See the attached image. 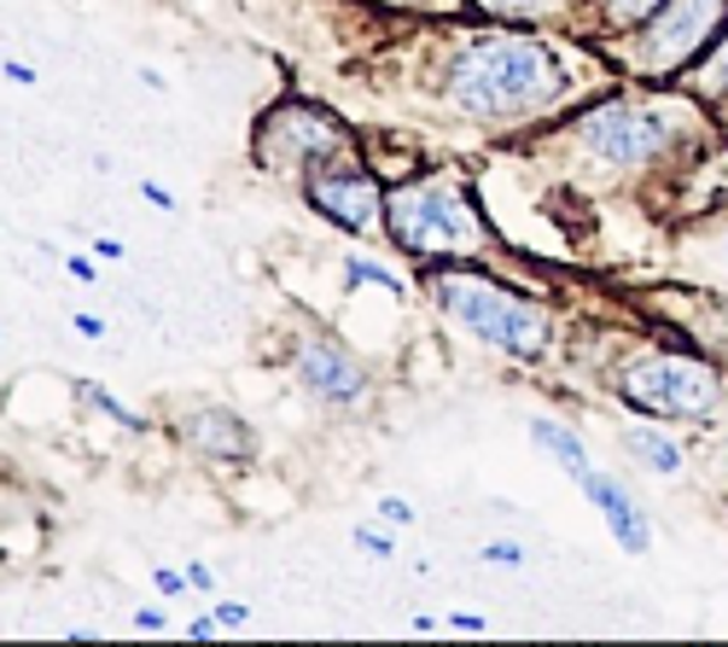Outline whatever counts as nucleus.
<instances>
[{
	"mask_svg": "<svg viewBox=\"0 0 728 647\" xmlns=\"http://www.w3.org/2000/svg\"><path fill=\"white\" fill-rule=\"evenodd\" d=\"M7 83H24V88H30V83H35V71H30V65H18V58H7Z\"/></svg>",
	"mask_w": 728,
	"mask_h": 647,
	"instance_id": "obj_30",
	"label": "nucleus"
},
{
	"mask_svg": "<svg viewBox=\"0 0 728 647\" xmlns=\"http://www.w3.org/2000/svg\"><path fill=\"white\" fill-rule=\"evenodd\" d=\"M717 257L728 262V222H722V234H717Z\"/></svg>",
	"mask_w": 728,
	"mask_h": 647,
	"instance_id": "obj_32",
	"label": "nucleus"
},
{
	"mask_svg": "<svg viewBox=\"0 0 728 647\" xmlns=\"http://www.w3.org/2000/svg\"><path fill=\"white\" fill-rule=\"evenodd\" d=\"M490 12H501V18H536V12H554L559 0H483Z\"/></svg>",
	"mask_w": 728,
	"mask_h": 647,
	"instance_id": "obj_17",
	"label": "nucleus"
},
{
	"mask_svg": "<svg viewBox=\"0 0 728 647\" xmlns=\"http://www.w3.org/2000/svg\"><path fill=\"white\" fill-rule=\"evenodd\" d=\"M65 262H70V274H76V280H94V262H88V257H65Z\"/></svg>",
	"mask_w": 728,
	"mask_h": 647,
	"instance_id": "obj_31",
	"label": "nucleus"
},
{
	"mask_svg": "<svg viewBox=\"0 0 728 647\" xmlns=\"http://www.w3.org/2000/svg\"><path fill=\"white\" fill-rule=\"evenodd\" d=\"M379 519L385 525H414V508L402 496H379Z\"/></svg>",
	"mask_w": 728,
	"mask_h": 647,
	"instance_id": "obj_20",
	"label": "nucleus"
},
{
	"mask_svg": "<svg viewBox=\"0 0 728 647\" xmlns=\"http://www.w3.org/2000/svg\"><path fill=\"white\" fill-rule=\"evenodd\" d=\"M572 88L565 65L531 42V35H513V30H483L472 35L467 47L455 53L449 65V106L472 123H519V117H542L554 99Z\"/></svg>",
	"mask_w": 728,
	"mask_h": 647,
	"instance_id": "obj_1",
	"label": "nucleus"
},
{
	"mask_svg": "<svg viewBox=\"0 0 728 647\" xmlns=\"http://www.w3.org/2000/svg\"><path fill=\"white\" fill-rule=\"evenodd\" d=\"M722 18H728V0H664L653 18L635 24L630 71L635 76H682L705 47H711Z\"/></svg>",
	"mask_w": 728,
	"mask_h": 647,
	"instance_id": "obj_6",
	"label": "nucleus"
},
{
	"mask_svg": "<svg viewBox=\"0 0 728 647\" xmlns=\"http://www.w3.org/2000/svg\"><path fill=\"white\" fill-rule=\"evenodd\" d=\"M157 590H164V595H181V590H193V583H187V572H170V565H157Z\"/></svg>",
	"mask_w": 728,
	"mask_h": 647,
	"instance_id": "obj_24",
	"label": "nucleus"
},
{
	"mask_svg": "<svg viewBox=\"0 0 728 647\" xmlns=\"http://www.w3.org/2000/svg\"><path fill=\"white\" fill-rule=\"evenodd\" d=\"M572 140L600 164L635 170L664 158V147L676 140V111H659L646 99H600L595 111H583L572 123Z\"/></svg>",
	"mask_w": 728,
	"mask_h": 647,
	"instance_id": "obj_5",
	"label": "nucleus"
},
{
	"mask_svg": "<svg viewBox=\"0 0 728 647\" xmlns=\"http://www.w3.org/2000/svg\"><path fill=\"white\" fill-rule=\"evenodd\" d=\"M531 438H536V450H548V455H554L572 478H577L583 467H589V450H583V438H577L572 427H559V420L536 414V420H531Z\"/></svg>",
	"mask_w": 728,
	"mask_h": 647,
	"instance_id": "obj_12",
	"label": "nucleus"
},
{
	"mask_svg": "<svg viewBox=\"0 0 728 647\" xmlns=\"http://www.w3.org/2000/svg\"><path fill=\"white\" fill-rule=\"evenodd\" d=\"M187 583H193L198 595H210L216 590V572H210V565H187Z\"/></svg>",
	"mask_w": 728,
	"mask_h": 647,
	"instance_id": "obj_25",
	"label": "nucleus"
},
{
	"mask_svg": "<svg viewBox=\"0 0 728 647\" xmlns=\"http://www.w3.org/2000/svg\"><path fill=\"white\" fill-rule=\"evenodd\" d=\"M94 257H106V262H117V257H123V239H94Z\"/></svg>",
	"mask_w": 728,
	"mask_h": 647,
	"instance_id": "obj_29",
	"label": "nucleus"
},
{
	"mask_svg": "<svg viewBox=\"0 0 728 647\" xmlns=\"http://www.w3.org/2000/svg\"><path fill=\"white\" fill-rule=\"evenodd\" d=\"M344 280H368V287L402 292V280H396V274H385V269H379V262H368V257H344Z\"/></svg>",
	"mask_w": 728,
	"mask_h": 647,
	"instance_id": "obj_16",
	"label": "nucleus"
},
{
	"mask_svg": "<svg viewBox=\"0 0 728 647\" xmlns=\"http://www.w3.org/2000/svg\"><path fill=\"white\" fill-rule=\"evenodd\" d=\"M181 438L210 461H246L251 455V427L228 409H193L187 420H181Z\"/></svg>",
	"mask_w": 728,
	"mask_h": 647,
	"instance_id": "obj_11",
	"label": "nucleus"
},
{
	"mask_svg": "<svg viewBox=\"0 0 728 647\" xmlns=\"http://www.w3.org/2000/svg\"><path fill=\"white\" fill-rule=\"evenodd\" d=\"M478 554L490 560V565H524V542H508V537H501V542H483Z\"/></svg>",
	"mask_w": 728,
	"mask_h": 647,
	"instance_id": "obj_19",
	"label": "nucleus"
},
{
	"mask_svg": "<svg viewBox=\"0 0 728 647\" xmlns=\"http://www.w3.org/2000/svg\"><path fill=\"white\" fill-rule=\"evenodd\" d=\"M600 7H606V24L612 30H635L641 18H653L664 7V0H600Z\"/></svg>",
	"mask_w": 728,
	"mask_h": 647,
	"instance_id": "obj_15",
	"label": "nucleus"
},
{
	"mask_svg": "<svg viewBox=\"0 0 728 647\" xmlns=\"http://www.w3.org/2000/svg\"><path fill=\"white\" fill-rule=\"evenodd\" d=\"M164 624H170V613H164V606H140V613H134V630H164Z\"/></svg>",
	"mask_w": 728,
	"mask_h": 647,
	"instance_id": "obj_23",
	"label": "nucleus"
},
{
	"mask_svg": "<svg viewBox=\"0 0 728 647\" xmlns=\"http://www.w3.org/2000/svg\"><path fill=\"white\" fill-rule=\"evenodd\" d=\"M577 490L595 502V514L606 519V531H612V542L623 554H646L653 549V519H646V508L623 490V484L612 473H600V467H583L577 473Z\"/></svg>",
	"mask_w": 728,
	"mask_h": 647,
	"instance_id": "obj_10",
	"label": "nucleus"
},
{
	"mask_svg": "<svg viewBox=\"0 0 728 647\" xmlns=\"http://www.w3.org/2000/svg\"><path fill=\"white\" fill-rule=\"evenodd\" d=\"M146 198H152L157 211H175V193H170V187H157V181H146Z\"/></svg>",
	"mask_w": 728,
	"mask_h": 647,
	"instance_id": "obj_28",
	"label": "nucleus"
},
{
	"mask_svg": "<svg viewBox=\"0 0 728 647\" xmlns=\"http://www.w3.org/2000/svg\"><path fill=\"white\" fill-rule=\"evenodd\" d=\"M449 630H460V636H483V630H490V618H483V613H449Z\"/></svg>",
	"mask_w": 728,
	"mask_h": 647,
	"instance_id": "obj_22",
	"label": "nucleus"
},
{
	"mask_svg": "<svg viewBox=\"0 0 728 647\" xmlns=\"http://www.w3.org/2000/svg\"><path fill=\"white\" fill-rule=\"evenodd\" d=\"M618 397L653 420H711L722 409V379L694 356L646 351L618 374Z\"/></svg>",
	"mask_w": 728,
	"mask_h": 647,
	"instance_id": "obj_4",
	"label": "nucleus"
},
{
	"mask_svg": "<svg viewBox=\"0 0 728 647\" xmlns=\"http://www.w3.org/2000/svg\"><path fill=\"white\" fill-rule=\"evenodd\" d=\"M216 624H221V630H246L251 613H246L239 601H221V606H216Z\"/></svg>",
	"mask_w": 728,
	"mask_h": 647,
	"instance_id": "obj_21",
	"label": "nucleus"
},
{
	"mask_svg": "<svg viewBox=\"0 0 728 647\" xmlns=\"http://www.w3.org/2000/svg\"><path fill=\"white\" fill-rule=\"evenodd\" d=\"M356 549L368 554V560H391V537L373 531V525H356Z\"/></svg>",
	"mask_w": 728,
	"mask_h": 647,
	"instance_id": "obj_18",
	"label": "nucleus"
},
{
	"mask_svg": "<svg viewBox=\"0 0 728 647\" xmlns=\"http://www.w3.org/2000/svg\"><path fill=\"white\" fill-rule=\"evenodd\" d=\"M292 374H297V386L309 391L315 402H327V409H356V402L373 391L368 368H361V362L344 351L338 338H327V333H303L297 338Z\"/></svg>",
	"mask_w": 728,
	"mask_h": 647,
	"instance_id": "obj_9",
	"label": "nucleus"
},
{
	"mask_svg": "<svg viewBox=\"0 0 728 647\" xmlns=\"http://www.w3.org/2000/svg\"><path fill=\"white\" fill-rule=\"evenodd\" d=\"M687 88H694L699 99H711V106H728V35L711 47V58H705V65L687 71Z\"/></svg>",
	"mask_w": 728,
	"mask_h": 647,
	"instance_id": "obj_14",
	"label": "nucleus"
},
{
	"mask_svg": "<svg viewBox=\"0 0 728 647\" xmlns=\"http://www.w3.org/2000/svg\"><path fill=\"white\" fill-rule=\"evenodd\" d=\"M76 321V333H88V338H106V321L99 315H70Z\"/></svg>",
	"mask_w": 728,
	"mask_h": 647,
	"instance_id": "obj_27",
	"label": "nucleus"
},
{
	"mask_svg": "<svg viewBox=\"0 0 728 647\" xmlns=\"http://www.w3.org/2000/svg\"><path fill=\"white\" fill-rule=\"evenodd\" d=\"M216 630H221V624H216V613H210V618H193V624H187V636H193V641H210Z\"/></svg>",
	"mask_w": 728,
	"mask_h": 647,
	"instance_id": "obj_26",
	"label": "nucleus"
},
{
	"mask_svg": "<svg viewBox=\"0 0 728 647\" xmlns=\"http://www.w3.org/2000/svg\"><path fill=\"white\" fill-rule=\"evenodd\" d=\"M623 443H630V455L641 461V467H653L659 478H676V473H682L676 438H664V432H653V427H630V432H623Z\"/></svg>",
	"mask_w": 728,
	"mask_h": 647,
	"instance_id": "obj_13",
	"label": "nucleus"
},
{
	"mask_svg": "<svg viewBox=\"0 0 728 647\" xmlns=\"http://www.w3.org/2000/svg\"><path fill=\"white\" fill-rule=\"evenodd\" d=\"M426 287L432 298L449 310L460 327L472 338H483L490 351L501 356H519V362H536L542 351L554 345V315L542 310L536 298H524L513 287H501V280L478 274V269H426Z\"/></svg>",
	"mask_w": 728,
	"mask_h": 647,
	"instance_id": "obj_2",
	"label": "nucleus"
},
{
	"mask_svg": "<svg viewBox=\"0 0 728 647\" xmlns=\"http://www.w3.org/2000/svg\"><path fill=\"white\" fill-rule=\"evenodd\" d=\"M303 198L327 222H338L344 234H373L385 216V187L368 170H356L350 158H320L303 170Z\"/></svg>",
	"mask_w": 728,
	"mask_h": 647,
	"instance_id": "obj_8",
	"label": "nucleus"
},
{
	"mask_svg": "<svg viewBox=\"0 0 728 647\" xmlns=\"http://www.w3.org/2000/svg\"><path fill=\"white\" fill-rule=\"evenodd\" d=\"M385 228L396 251L409 257H478L490 246V234H483L472 198L455 175H420L409 187L385 193Z\"/></svg>",
	"mask_w": 728,
	"mask_h": 647,
	"instance_id": "obj_3",
	"label": "nucleus"
},
{
	"mask_svg": "<svg viewBox=\"0 0 728 647\" xmlns=\"http://www.w3.org/2000/svg\"><path fill=\"white\" fill-rule=\"evenodd\" d=\"M356 140L350 129L338 123V117H327L320 106H309V99H286V106H274L269 117H262L257 129V158L262 164H320V158H350Z\"/></svg>",
	"mask_w": 728,
	"mask_h": 647,
	"instance_id": "obj_7",
	"label": "nucleus"
}]
</instances>
